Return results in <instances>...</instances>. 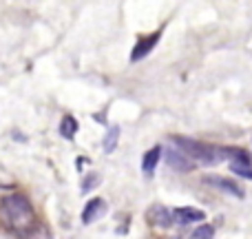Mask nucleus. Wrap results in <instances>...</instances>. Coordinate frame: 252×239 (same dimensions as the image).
Returning <instances> with one entry per match:
<instances>
[{
  "instance_id": "6",
  "label": "nucleus",
  "mask_w": 252,
  "mask_h": 239,
  "mask_svg": "<svg viewBox=\"0 0 252 239\" xmlns=\"http://www.w3.org/2000/svg\"><path fill=\"white\" fill-rule=\"evenodd\" d=\"M170 213H173V222L179 224H201L206 219L204 210L192 208V206H182V208H175Z\"/></svg>"
},
{
  "instance_id": "13",
  "label": "nucleus",
  "mask_w": 252,
  "mask_h": 239,
  "mask_svg": "<svg viewBox=\"0 0 252 239\" xmlns=\"http://www.w3.org/2000/svg\"><path fill=\"white\" fill-rule=\"evenodd\" d=\"M215 237V226L210 224H199L195 228V233L190 235V239H213Z\"/></svg>"
},
{
  "instance_id": "3",
  "label": "nucleus",
  "mask_w": 252,
  "mask_h": 239,
  "mask_svg": "<svg viewBox=\"0 0 252 239\" xmlns=\"http://www.w3.org/2000/svg\"><path fill=\"white\" fill-rule=\"evenodd\" d=\"M166 162H168L170 169L182 171V173H188V171L195 169V162H192L184 151H179V148H173V146L166 148Z\"/></svg>"
},
{
  "instance_id": "8",
  "label": "nucleus",
  "mask_w": 252,
  "mask_h": 239,
  "mask_svg": "<svg viewBox=\"0 0 252 239\" xmlns=\"http://www.w3.org/2000/svg\"><path fill=\"white\" fill-rule=\"evenodd\" d=\"M206 182H208L210 186L221 188V191H223V193H228V195L244 200V188H241L237 182H232V179H228V177H206Z\"/></svg>"
},
{
  "instance_id": "15",
  "label": "nucleus",
  "mask_w": 252,
  "mask_h": 239,
  "mask_svg": "<svg viewBox=\"0 0 252 239\" xmlns=\"http://www.w3.org/2000/svg\"><path fill=\"white\" fill-rule=\"evenodd\" d=\"M97 184H100V177H97V175L93 173V177H87V179L82 182V191H84V193H89V188H95Z\"/></svg>"
},
{
  "instance_id": "9",
  "label": "nucleus",
  "mask_w": 252,
  "mask_h": 239,
  "mask_svg": "<svg viewBox=\"0 0 252 239\" xmlns=\"http://www.w3.org/2000/svg\"><path fill=\"white\" fill-rule=\"evenodd\" d=\"M148 219L157 228H168L173 224V213L168 208H164V206H153V210L148 213Z\"/></svg>"
},
{
  "instance_id": "2",
  "label": "nucleus",
  "mask_w": 252,
  "mask_h": 239,
  "mask_svg": "<svg viewBox=\"0 0 252 239\" xmlns=\"http://www.w3.org/2000/svg\"><path fill=\"white\" fill-rule=\"evenodd\" d=\"M175 139V146L179 151H184L192 162H199L204 166H213V164H219V162L226 157V151L219 146H210V144H201V142H195V139H188V137H173Z\"/></svg>"
},
{
  "instance_id": "12",
  "label": "nucleus",
  "mask_w": 252,
  "mask_h": 239,
  "mask_svg": "<svg viewBox=\"0 0 252 239\" xmlns=\"http://www.w3.org/2000/svg\"><path fill=\"white\" fill-rule=\"evenodd\" d=\"M226 155L232 157V164H237V166H250L248 153L241 151V148H226Z\"/></svg>"
},
{
  "instance_id": "7",
  "label": "nucleus",
  "mask_w": 252,
  "mask_h": 239,
  "mask_svg": "<svg viewBox=\"0 0 252 239\" xmlns=\"http://www.w3.org/2000/svg\"><path fill=\"white\" fill-rule=\"evenodd\" d=\"M161 155H164V148H161V146H153V148H148V151L144 153V157H142V173L146 175V177H153V175H155V169H157V164H159Z\"/></svg>"
},
{
  "instance_id": "4",
  "label": "nucleus",
  "mask_w": 252,
  "mask_h": 239,
  "mask_svg": "<svg viewBox=\"0 0 252 239\" xmlns=\"http://www.w3.org/2000/svg\"><path fill=\"white\" fill-rule=\"evenodd\" d=\"M159 38H161V31H155V34H151V35H146V38H142V40H139V42L133 47V53H130V60H133V62H139L142 58H146L148 53H151L153 49L157 47Z\"/></svg>"
},
{
  "instance_id": "5",
  "label": "nucleus",
  "mask_w": 252,
  "mask_h": 239,
  "mask_svg": "<svg viewBox=\"0 0 252 239\" xmlns=\"http://www.w3.org/2000/svg\"><path fill=\"white\" fill-rule=\"evenodd\" d=\"M106 202L104 200H100V197H93L91 202H89L87 206H84V210H82V222L87 224H95L97 219H102L106 215Z\"/></svg>"
},
{
  "instance_id": "10",
  "label": "nucleus",
  "mask_w": 252,
  "mask_h": 239,
  "mask_svg": "<svg viewBox=\"0 0 252 239\" xmlns=\"http://www.w3.org/2000/svg\"><path fill=\"white\" fill-rule=\"evenodd\" d=\"M120 133H122V131H120L118 124L109 126V131H106V135H104V142H102V148H104V153H113L115 148H118Z\"/></svg>"
},
{
  "instance_id": "14",
  "label": "nucleus",
  "mask_w": 252,
  "mask_h": 239,
  "mask_svg": "<svg viewBox=\"0 0 252 239\" xmlns=\"http://www.w3.org/2000/svg\"><path fill=\"white\" fill-rule=\"evenodd\" d=\"M232 173L239 175V177L252 179V166H237V164H232Z\"/></svg>"
},
{
  "instance_id": "1",
  "label": "nucleus",
  "mask_w": 252,
  "mask_h": 239,
  "mask_svg": "<svg viewBox=\"0 0 252 239\" xmlns=\"http://www.w3.org/2000/svg\"><path fill=\"white\" fill-rule=\"evenodd\" d=\"M2 213L7 222L18 231H25V228L33 226L35 222L33 208H31L29 200L25 195H7L2 200Z\"/></svg>"
},
{
  "instance_id": "11",
  "label": "nucleus",
  "mask_w": 252,
  "mask_h": 239,
  "mask_svg": "<svg viewBox=\"0 0 252 239\" xmlns=\"http://www.w3.org/2000/svg\"><path fill=\"white\" fill-rule=\"evenodd\" d=\"M75 133H78V120L73 115H64L60 122V135L64 139H73Z\"/></svg>"
}]
</instances>
